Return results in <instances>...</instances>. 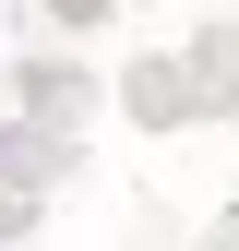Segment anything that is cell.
<instances>
[{"label":"cell","mask_w":239,"mask_h":251,"mask_svg":"<svg viewBox=\"0 0 239 251\" xmlns=\"http://www.w3.org/2000/svg\"><path fill=\"white\" fill-rule=\"evenodd\" d=\"M48 24H60V36H84V24H108V0H48Z\"/></svg>","instance_id":"cell-5"},{"label":"cell","mask_w":239,"mask_h":251,"mask_svg":"<svg viewBox=\"0 0 239 251\" xmlns=\"http://www.w3.org/2000/svg\"><path fill=\"white\" fill-rule=\"evenodd\" d=\"M84 96H96V84H84L72 60H24V72H12V108H36V120H72Z\"/></svg>","instance_id":"cell-3"},{"label":"cell","mask_w":239,"mask_h":251,"mask_svg":"<svg viewBox=\"0 0 239 251\" xmlns=\"http://www.w3.org/2000/svg\"><path fill=\"white\" fill-rule=\"evenodd\" d=\"M120 108H132V132H191V120H215L191 48H143V60H120Z\"/></svg>","instance_id":"cell-1"},{"label":"cell","mask_w":239,"mask_h":251,"mask_svg":"<svg viewBox=\"0 0 239 251\" xmlns=\"http://www.w3.org/2000/svg\"><path fill=\"white\" fill-rule=\"evenodd\" d=\"M72 155H84V144H72V120H36V108L0 120V192H48Z\"/></svg>","instance_id":"cell-2"},{"label":"cell","mask_w":239,"mask_h":251,"mask_svg":"<svg viewBox=\"0 0 239 251\" xmlns=\"http://www.w3.org/2000/svg\"><path fill=\"white\" fill-rule=\"evenodd\" d=\"M191 72H203V96L239 120V24H203V36H191Z\"/></svg>","instance_id":"cell-4"}]
</instances>
